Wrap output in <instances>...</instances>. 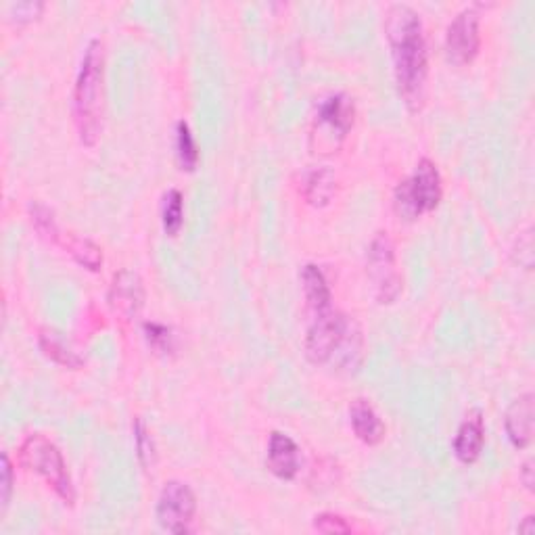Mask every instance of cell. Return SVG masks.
Masks as SVG:
<instances>
[{
	"label": "cell",
	"instance_id": "17",
	"mask_svg": "<svg viewBox=\"0 0 535 535\" xmlns=\"http://www.w3.org/2000/svg\"><path fill=\"white\" fill-rule=\"evenodd\" d=\"M38 347L46 358L63 368L78 370L84 366V358L74 350L72 343H69L65 335L59 333L57 329L42 327L38 331Z\"/></svg>",
	"mask_w": 535,
	"mask_h": 535
},
{
	"label": "cell",
	"instance_id": "28",
	"mask_svg": "<svg viewBox=\"0 0 535 535\" xmlns=\"http://www.w3.org/2000/svg\"><path fill=\"white\" fill-rule=\"evenodd\" d=\"M521 483L527 487L529 492H533V485H535V479H533V460H527L523 464V469H521Z\"/></svg>",
	"mask_w": 535,
	"mask_h": 535
},
{
	"label": "cell",
	"instance_id": "4",
	"mask_svg": "<svg viewBox=\"0 0 535 535\" xmlns=\"http://www.w3.org/2000/svg\"><path fill=\"white\" fill-rule=\"evenodd\" d=\"M444 197V182L435 161L423 157L414 172L393 191V212L400 220L414 222L431 214Z\"/></svg>",
	"mask_w": 535,
	"mask_h": 535
},
{
	"label": "cell",
	"instance_id": "7",
	"mask_svg": "<svg viewBox=\"0 0 535 535\" xmlns=\"http://www.w3.org/2000/svg\"><path fill=\"white\" fill-rule=\"evenodd\" d=\"M197 515V496L189 483L168 481L155 506V519L168 533H189Z\"/></svg>",
	"mask_w": 535,
	"mask_h": 535
},
{
	"label": "cell",
	"instance_id": "24",
	"mask_svg": "<svg viewBox=\"0 0 535 535\" xmlns=\"http://www.w3.org/2000/svg\"><path fill=\"white\" fill-rule=\"evenodd\" d=\"M143 333L147 343L153 347L155 352L159 354H170L174 352V345H176V337L172 333L170 327L161 322H145L143 324Z\"/></svg>",
	"mask_w": 535,
	"mask_h": 535
},
{
	"label": "cell",
	"instance_id": "27",
	"mask_svg": "<svg viewBox=\"0 0 535 535\" xmlns=\"http://www.w3.org/2000/svg\"><path fill=\"white\" fill-rule=\"evenodd\" d=\"M13 485H15L13 462L9 452H3V469H0V506H3V510H7V506L11 504Z\"/></svg>",
	"mask_w": 535,
	"mask_h": 535
},
{
	"label": "cell",
	"instance_id": "2",
	"mask_svg": "<svg viewBox=\"0 0 535 535\" xmlns=\"http://www.w3.org/2000/svg\"><path fill=\"white\" fill-rule=\"evenodd\" d=\"M105 99V46L92 38L86 46L74 86V122L80 143L88 149L97 147L103 132Z\"/></svg>",
	"mask_w": 535,
	"mask_h": 535
},
{
	"label": "cell",
	"instance_id": "9",
	"mask_svg": "<svg viewBox=\"0 0 535 535\" xmlns=\"http://www.w3.org/2000/svg\"><path fill=\"white\" fill-rule=\"evenodd\" d=\"M347 318L350 316H345L343 312H337L333 308L312 316V324L308 327L306 341H304L306 358L310 364L322 366L331 362L337 345L343 337Z\"/></svg>",
	"mask_w": 535,
	"mask_h": 535
},
{
	"label": "cell",
	"instance_id": "16",
	"mask_svg": "<svg viewBox=\"0 0 535 535\" xmlns=\"http://www.w3.org/2000/svg\"><path fill=\"white\" fill-rule=\"evenodd\" d=\"M301 289H304V297L308 310L314 314L327 312L333 308V293L327 283V276L316 266V264H306L301 268Z\"/></svg>",
	"mask_w": 535,
	"mask_h": 535
},
{
	"label": "cell",
	"instance_id": "14",
	"mask_svg": "<svg viewBox=\"0 0 535 535\" xmlns=\"http://www.w3.org/2000/svg\"><path fill=\"white\" fill-rule=\"evenodd\" d=\"M364 360V333L356 318H347L343 337L329 364L335 366L337 372H356Z\"/></svg>",
	"mask_w": 535,
	"mask_h": 535
},
{
	"label": "cell",
	"instance_id": "18",
	"mask_svg": "<svg viewBox=\"0 0 535 535\" xmlns=\"http://www.w3.org/2000/svg\"><path fill=\"white\" fill-rule=\"evenodd\" d=\"M301 195L312 207H327L337 195V176L331 168H316L306 174Z\"/></svg>",
	"mask_w": 535,
	"mask_h": 535
},
{
	"label": "cell",
	"instance_id": "1",
	"mask_svg": "<svg viewBox=\"0 0 535 535\" xmlns=\"http://www.w3.org/2000/svg\"><path fill=\"white\" fill-rule=\"evenodd\" d=\"M383 30L400 99L410 113H421L427 103L429 84V53L423 19L410 5L395 3L385 11Z\"/></svg>",
	"mask_w": 535,
	"mask_h": 535
},
{
	"label": "cell",
	"instance_id": "8",
	"mask_svg": "<svg viewBox=\"0 0 535 535\" xmlns=\"http://www.w3.org/2000/svg\"><path fill=\"white\" fill-rule=\"evenodd\" d=\"M481 49V13L479 5L462 9L446 30L444 51L454 67L471 65Z\"/></svg>",
	"mask_w": 535,
	"mask_h": 535
},
{
	"label": "cell",
	"instance_id": "29",
	"mask_svg": "<svg viewBox=\"0 0 535 535\" xmlns=\"http://www.w3.org/2000/svg\"><path fill=\"white\" fill-rule=\"evenodd\" d=\"M519 531L525 533V535H533L535 533V519H533V515H527L523 519V523L519 525Z\"/></svg>",
	"mask_w": 535,
	"mask_h": 535
},
{
	"label": "cell",
	"instance_id": "10",
	"mask_svg": "<svg viewBox=\"0 0 535 535\" xmlns=\"http://www.w3.org/2000/svg\"><path fill=\"white\" fill-rule=\"evenodd\" d=\"M145 283L143 278L132 270H120L113 274V281L107 293L109 308L122 320L132 322L145 308Z\"/></svg>",
	"mask_w": 535,
	"mask_h": 535
},
{
	"label": "cell",
	"instance_id": "13",
	"mask_svg": "<svg viewBox=\"0 0 535 535\" xmlns=\"http://www.w3.org/2000/svg\"><path fill=\"white\" fill-rule=\"evenodd\" d=\"M485 446V418L479 408L471 410L460 423L454 437V456L462 464H473L479 460Z\"/></svg>",
	"mask_w": 535,
	"mask_h": 535
},
{
	"label": "cell",
	"instance_id": "22",
	"mask_svg": "<svg viewBox=\"0 0 535 535\" xmlns=\"http://www.w3.org/2000/svg\"><path fill=\"white\" fill-rule=\"evenodd\" d=\"M161 224L168 237H176L184 224V197L178 189H170L161 203Z\"/></svg>",
	"mask_w": 535,
	"mask_h": 535
},
{
	"label": "cell",
	"instance_id": "6",
	"mask_svg": "<svg viewBox=\"0 0 535 535\" xmlns=\"http://www.w3.org/2000/svg\"><path fill=\"white\" fill-rule=\"evenodd\" d=\"M356 124V103L345 92L322 99L314 120L312 141H318V149L333 151L337 149L345 136L352 132Z\"/></svg>",
	"mask_w": 535,
	"mask_h": 535
},
{
	"label": "cell",
	"instance_id": "11",
	"mask_svg": "<svg viewBox=\"0 0 535 535\" xmlns=\"http://www.w3.org/2000/svg\"><path fill=\"white\" fill-rule=\"evenodd\" d=\"M268 471L281 481H293L301 469V456L295 441L281 431H272L266 452Z\"/></svg>",
	"mask_w": 535,
	"mask_h": 535
},
{
	"label": "cell",
	"instance_id": "12",
	"mask_svg": "<svg viewBox=\"0 0 535 535\" xmlns=\"http://www.w3.org/2000/svg\"><path fill=\"white\" fill-rule=\"evenodd\" d=\"M533 410L535 398L533 393L527 391L508 406L504 416V431L510 444L517 450H525L533 441Z\"/></svg>",
	"mask_w": 535,
	"mask_h": 535
},
{
	"label": "cell",
	"instance_id": "26",
	"mask_svg": "<svg viewBox=\"0 0 535 535\" xmlns=\"http://www.w3.org/2000/svg\"><path fill=\"white\" fill-rule=\"evenodd\" d=\"M314 529L320 533H352V523H347L345 517L335 513H320L314 517Z\"/></svg>",
	"mask_w": 535,
	"mask_h": 535
},
{
	"label": "cell",
	"instance_id": "20",
	"mask_svg": "<svg viewBox=\"0 0 535 535\" xmlns=\"http://www.w3.org/2000/svg\"><path fill=\"white\" fill-rule=\"evenodd\" d=\"M176 157L182 172H195L199 166V149L191 126L184 120L176 124Z\"/></svg>",
	"mask_w": 535,
	"mask_h": 535
},
{
	"label": "cell",
	"instance_id": "15",
	"mask_svg": "<svg viewBox=\"0 0 535 535\" xmlns=\"http://www.w3.org/2000/svg\"><path fill=\"white\" fill-rule=\"evenodd\" d=\"M350 423L356 433V437L366 446H379L385 439L387 427L381 421L379 412L375 410L368 400L358 398L350 406Z\"/></svg>",
	"mask_w": 535,
	"mask_h": 535
},
{
	"label": "cell",
	"instance_id": "3",
	"mask_svg": "<svg viewBox=\"0 0 535 535\" xmlns=\"http://www.w3.org/2000/svg\"><path fill=\"white\" fill-rule=\"evenodd\" d=\"M19 462L23 469L42 477L67 506L76 504V485L55 441L42 433L28 435L19 448Z\"/></svg>",
	"mask_w": 535,
	"mask_h": 535
},
{
	"label": "cell",
	"instance_id": "5",
	"mask_svg": "<svg viewBox=\"0 0 535 535\" xmlns=\"http://www.w3.org/2000/svg\"><path fill=\"white\" fill-rule=\"evenodd\" d=\"M366 274L372 287V297L379 306H391L400 299L404 281L395 258V243L387 230H379L372 237L366 251Z\"/></svg>",
	"mask_w": 535,
	"mask_h": 535
},
{
	"label": "cell",
	"instance_id": "19",
	"mask_svg": "<svg viewBox=\"0 0 535 535\" xmlns=\"http://www.w3.org/2000/svg\"><path fill=\"white\" fill-rule=\"evenodd\" d=\"M57 245L74 258L76 264L90 272H99L103 266V251L99 245L86 237H78L74 232H61Z\"/></svg>",
	"mask_w": 535,
	"mask_h": 535
},
{
	"label": "cell",
	"instance_id": "25",
	"mask_svg": "<svg viewBox=\"0 0 535 535\" xmlns=\"http://www.w3.org/2000/svg\"><path fill=\"white\" fill-rule=\"evenodd\" d=\"M9 11H11L9 15H11L13 23H17V26H28V23L36 21L42 15L44 3H38V0H36V3H34V0H26V3L11 5Z\"/></svg>",
	"mask_w": 535,
	"mask_h": 535
},
{
	"label": "cell",
	"instance_id": "23",
	"mask_svg": "<svg viewBox=\"0 0 535 535\" xmlns=\"http://www.w3.org/2000/svg\"><path fill=\"white\" fill-rule=\"evenodd\" d=\"M134 446H136V458L141 462V467L149 471L155 464V441L143 423V418H134Z\"/></svg>",
	"mask_w": 535,
	"mask_h": 535
},
{
	"label": "cell",
	"instance_id": "21",
	"mask_svg": "<svg viewBox=\"0 0 535 535\" xmlns=\"http://www.w3.org/2000/svg\"><path fill=\"white\" fill-rule=\"evenodd\" d=\"M28 212H30V220H32L34 230L38 232V237L44 239V241H49L51 245H57V241H59L63 230L57 224V218H55L53 209L46 207L40 201H34V203H30Z\"/></svg>",
	"mask_w": 535,
	"mask_h": 535
}]
</instances>
